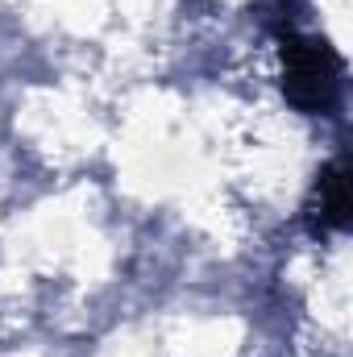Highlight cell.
Returning <instances> with one entry per match:
<instances>
[{
    "label": "cell",
    "mask_w": 353,
    "mask_h": 357,
    "mask_svg": "<svg viewBox=\"0 0 353 357\" xmlns=\"http://www.w3.org/2000/svg\"><path fill=\"white\" fill-rule=\"evenodd\" d=\"M341 88V63L324 38L287 33L283 38V91L299 112L333 108Z\"/></svg>",
    "instance_id": "6da1fadb"
},
{
    "label": "cell",
    "mask_w": 353,
    "mask_h": 357,
    "mask_svg": "<svg viewBox=\"0 0 353 357\" xmlns=\"http://www.w3.org/2000/svg\"><path fill=\"white\" fill-rule=\"evenodd\" d=\"M316 216L324 229H345L350 225V178H345V167L333 162L320 171V183H316Z\"/></svg>",
    "instance_id": "7a4b0ae2"
}]
</instances>
